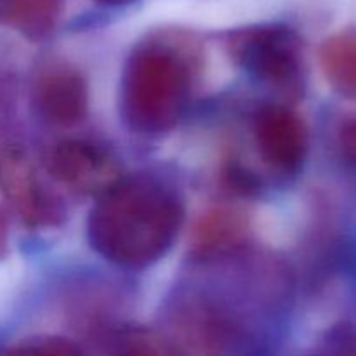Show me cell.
I'll return each mask as SVG.
<instances>
[{
	"label": "cell",
	"mask_w": 356,
	"mask_h": 356,
	"mask_svg": "<svg viewBox=\"0 0 356 356\" xmlns=\"http://www.w3.org/2000/svg\"><path fill=\"white\" fill-rule=\"evenodd\" d=\"M184 219L179 193L152 174H131L108 184L87 219L89 243L127 270H145L172 247Z\"/></svg>",
	"instance_id": "obj_1"
},
{
	"label": "cell",
	"mask_w": 356,
	"mask_h": 356,
	"mask_svg": "<svg viewBox=\"0 0 356 356\" xmlns=\"http://www.w3.org/2000/svg\"><path fill=\"white\" fill-rule=\"evenodd\" d=\"M186 51L167 38H149L131 52L118 97L120 117L131 131L165 134L181 120L193 76V58Z\"/></svg>",
	"instance_id": "obj_2"
},
{
	"label": "cell",
	"mask_w": 356,
	"mask_h": 356,
	"mask_svg": "<svg viewBox=\"0 0 356 356\" xmlns=\"http://www.w3.org/2000/svg\"><path fill=\"white\" fill-rule=\"evenodd\" d=\"M226 51L254 79L289 94L301 90V40L289 26L256 24L240 28L226 37Z\"/></svg>",
	"instance_id": "obj_3"
},
{
	"label": "cell",
	"mask_w": 356,
	"mask_h": 356,
	"mask_svg": "<svg viewBox=\"0 0 356 356\" xmlns=\"http://www.w3.org/2000/svg\"><path fill=\"white\" fill-rule=\"evenodd\" d=\"M0 190L21 221L31 228H51L65 221L61 198L38 179L35 167L19 149L0 155Z\"/></svg>",
	"instance_id": "obj_4"
},
{
	"label": "cell",
	"mask_w": 356,
	"mask_h": 356,
	"mask_svg": "<svg viewBox=\"0 0 356 356\" xmlns=\"http://www.w3.org/2000/svg\"><path fill=\"white\" fill-rule=\"evenodd\" d=\"M254 139L268 165L282 174H296L308 153V131L294 110L280 104L263 106L254 117Z\"/></svg>",
	"instance_id": "obj_5"
},
{
	"label": "cell",
	"mask_w": 356,
	"mask_h": 356,
	"mask_svg": "<svg viewBox=\"0 0 356 356\" xmlns=\"http://www.w3.org/2000/svg\"><path fill=\"white\" fill-rule=\"evenodd\" d=\"M33 103L44 120L73 127L87 117L89 89L80 70L65 61L47 63L35 79Z\"/></svg>",
	"instance_id": "obj_6"
},
{
	"label": "cell",
	"mask_w": 356,
	"mask_h": 356,
	"mask_svg": "<svg viewBox=\"0 0 356 356\" xmlns=\"http://www.w3.org/2000/svg\"><path fill=\"white\" fill-rule=\"evenodd\" d=\"M47 172L70 188L92 191L108 186L106 177L111 174V159L101 146L83 139H66L58 143L45 155Z\"/></svg>",
	"instance_id": "obj_7"
},
{
	"label": "cell",
	"mask_w": 356,
	"mask_h": 356,
	"mask_svg": "<svg viewBox=\"0 0 356 356\" xmlns=\"http://www.w3.org/2000/svg\"><path fill=\"white\" fill-rule=\"evenodd\" d=\"M245 218L232 209L207 212L193 229V257L198 261L232 256L247 238Z\"/></svg>",
	"instance_id": "obj_8"
},
{
	"label": "cell",
	"mask_w": 356,
	"mask_h": 356,
	"mask_svg": "<svg viewBox=\"0 0 356 356\" xmlns=\"http://www.w3.org/2000/svg\"><path fill=\"white\" fill-rule=\"evenodd\" d=\"M318 61L329 86L341 96L356 101V30L327 37L318 49Z\"/></svg>",
	"instance_id": "obj_9"
},
{
	"label": "cell",
	"mask_w": 356,
	"mask_h": 356,
	"mask_svg": "<svg viewBox=\"0 0 356 356\" xmlns=\"http://www.w3.org/2000/svg\"><path fill=\"white\" fill-rule=\"evenodd\" d=\"M65 0H0V24L14 28L31 40L51 33Z\"/></svg>",
	"instance_id": "obj_10"
},
{
	"label": "cell",
	"mask_w": 356,
	"mask_h": 356,
	"mask_svg": "<svg viewBox=\"0 0 356 356\" xmlns=\"http://www.w3.org/2000/svg\"><path fill=\"white\" fill-rule=\"evenodd\" d=\"M13 353H33V355H79L82 353L79 346L68 339L56 336H38L23 341L14 348Z\"/></svg>",
	"instance_id": "obj_11"
},
{
	"label": "cell",
	"mask_w": 356,
	"mask_h": 356,
	"mask_svg": "<svg viewBox=\"0 0 356 356\" xmlns=\"http://www.w3.org/2000/svg\"><path fill=\"white\" fill-rule=\"evenodd\" d=\"M337 143H339L344 160L356 167V115H350V117L341 122L339 132H337Z\"/></svg>",
	"instance_id": "obj_12"
},
{
	"label": "cell",
	"mask_w": 356,
	"mask_h": 356,
	"mask_svg": "<svg viewBox=\"0 0 356 356\" xmlns=\"http://www.w3.org/2000/svg\"><path fill=\"white\" fill-rule=\"evenodd\" d=\"M7 250V222L0 214V259Z\"/></svg>",
	"instance_id": "obj_13"
},
{
	"label": "cell",
	"mask_w": 356,
	"mask_h": 356,
	"mask_svg": "<svg viewBox=\"0 0 356 356\" xmlns=\"http://www.w3.org/2000/svg\"><path fill=\"white\" fill-rule=\"evenodd\" d=\"M97 3L101 6H110V7H120V6H127V3L134 2V0H96Z\"/></svg>",
	"instance_id": "obj_14"
}]
</instances>
